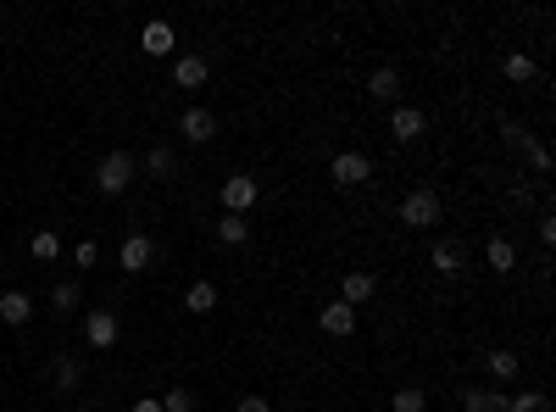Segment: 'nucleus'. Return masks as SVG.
<instances>
[{"mask_svg": "<svg viewBox=\"0 0 556 412\" xmlns=\"http://www.w3.org/2000/svg\"><path fill=\"white\" fill-rule=\"evenodd\" d=\"M529 162H534V173H551V151H545V145H540V140H534V145H529Z\"/></svg>", "mask_w": 556, "mask_h": 412, "instance_id": "c756f323", "label": "nucleus"}, {"mask_svg": "<svg viewBox=\"0 0 556 412\" xmlns=\"http://www.w3.org/2000/svg\"><path fill=\"white\" fill-rule=\"evenodd\" d=\"M95 257H101V245H95V240H78V268H95Z\"/></svg>", "mask_w": 556, "mask_h": 412, "instance_id": "2f4dec72", "label": "nucleus"}, {"mask_svg": "<svg viewBox=\"0 0 556 412\" xmlns=\"http://www.w3.org/2000/svg\"><path fill=\"white\" fill-rule=\"evenodd\" d=\"M178 134H184V140H195V145H201V140H212V134H217V117H212L206 106H189V112L178 117Z\"/></svg>", "mask_w": 556, "mask_h": 412, "instance_id": "6e6552de", "label": "nucleus"}, {"mask_svg": "<svg viewBox=\"0 0 556 412\" xmlns=\"http://www.w3.org/2000/svg\"><path fill=\"white\" fill-rule=\"evenodd\" d=\"M373 290H378V279H373V273H362V268H351V273L340 279V301H345V307L373 301Z\"/></svg>", "mask_w": 556, "mask_h": 412, "instance_id": "423d86ee", "label": "nucleus"}, {"mask_svg": "<svg viewBox=\"0 0 556 412\" xmlns=\"http://www.w3.org/2000/svg\"><path fill=\"white\" fill-rule=\"evenodd\" d=\"M234 412H273V401H268V396H240Z\"/></svg>", "mask_w": 556, "mask_h": 412, "instance_id": "7c9ffc66", "label": "nucleus"}, {"mask_svg": "<svg viewBox=\"0 0 556 412\" xmlns=\"http://www.w3.org/2000/svg\"><path fill=\"white\" fill-rule=\"evenodd\" d=\"M184 307H189V312H212V307H217V284H212V279H195L189 296H184Z\"/></svg>", "mask_w": 556, "mask_h": 412, "instance_id": "f3484780", "label": "nucleus"}, {"mask_svg": "<svg viewBox=\"0 0 556 412\" xmlns=\"http://www.w3.org/2000/svg\"><path fill=\"white\" fill-rule=\"evenodd\" d=\"M317 324H323V334H356V307H345V301H329L317 312Z\"/></svg>", "mask_w": 556, "mask_h": 412, "instance_id": "1a4fd4ad", "label": "nucleus"}, {"mask_svg": "<svg viewBox=\"0 0 556 412\" xmlns=\"http://www.w3.org/2000/svg\"><path fill=\"white\" fill-rule=\"evenodd\" d=\"M173 45H178L173 23H145V34H140V50H145V56H168Z\"/></svg>", "mask_w": 556, "mask_h": 412, "instance_id": "f8f14e48", "label": "nucleus"}, {"mask_svg": "<svg viewBox=\"0 0 556 412\" xmlns=\"http://www.w3.org/2000/svg\"><path fill=\"white\" fill-rule=\"evenodd\" d=\"M128 184H134V156H128V151L101 156V168H95V189H101V196H123Z\"/></svg>", "mask_w": 556, "mask_h": 412, "instance_id": "f257e3e1", "label": "nucleus"}, {"mask_svg": "<svg viewBox=\"0 0 556 412\" xmlns=\"http://www.w3.org/2000/svg\"><path fill=\"white\" fill-rule=\"evenodd\" d=\"M145 168H150V173H156V179H173V173H178V156H173V151H168V145H156V151H150V156H145Z\"/></svg>", "mask_w": 556, "mask_h": 412, "instance_id": "4be33fe9", "label": "nucleus"}, {"mask_svg": "<svg viewBox=\"0 0 556 412\" xmlns=\"http://www.w3.org/2000/svg\"><path fill=\"white\" fill-rule=\"evenodd\" d=\"M84 334L95 352H106V345H117V312H89L84 318Z\"/></svg>", "mask_w": 556, "mask_h": 412, "instance_id": "0eeeda50", "label": "nucleus"}, {"mask_svg": "<svg viewBox=\"0 0 556 412\" xmlns=\"http://www.w3.org/2000/svg\"><path fill=\"white\" fill-rule=\"evenodd\" d=\"M256 196H261V184H256L251 173H234V179H223V206H228V212H240V217H245V212L256 206Z\"/></svg>", "mask_w": 556, "mask_h": 412, "instance_id": "7ed1b4c3", "label": "nucleus"}, {"mask_svg": "<svg viewBox=\"0 0 556 412\" xmlns=\"http://www.w3.org/2000/svg\"><path fill=\"white\" fill-rule=\"evenodd\" d=\"M506 412H545V390H523V396H512Z\"/></svg>", "mask_w": 556, "mask_h": 412, "instance_id": "bb28decb", "label": "nucleus"}, {"mask_svg": "<svg viewBox=\"0 0 556 412\" xmlns=\"http://www.w3.org/2000/svg\"><path fill=\"white\" fill-rule=\"evenodd\" d=\"M156 401H161V412H195V396H189L184 385H173L168 396H156Z\"/></svg>", "mask_w": 556, "mask_h": 412, "instance_id": "393cba45", "label": "nucleus"}, {"mask_svg": "<svg viewBox=\"0 0 556 412\" xmlns=\"http://www.w3.org/2000/svg\"><path fill=\"white\" fill-rule=\"evenodd\" d=\"M217 240H223V245H245V240H251V224H245L240 212H223V224H217Z\"/></svg>", "mask_w": 556, "mask_h": 412, "instance_id": "a211bd4d", "label": "nucleus"}, {"mask_svg": "<svg viewBox=\"0 0 556 412\" xmlns=\"http://www.w3.org/2000/svg\"><path fill=\"white\" fill-rule=\"evenodd\" d=\"M401 224L406 229H434L440 224V196L434 189H412V196L401 201Z\"/></svg>", "mask_w": 556, "mask_h": 412, "instance_id": "f03ea898", "label": "nucleus"}, {"mask_svg": "<svg viewBox=\"0 0 556 412\" xmlns=\"http://www.w3.org/2000/svg\"><path fill=\"white\" fill-rule=\"evenodd\" d=\"M206 78H212V68H206L201 56H178V61H173V84H178V89H201Z\"/></svg>", "mask_w": 556, "mask_h": 412, "instance_id": "9b49d317", "label": "nucleus"}, {"mask_svg": "<svg viewBox=\"0 0 556 412\" xmlns=\"http://www.w3.org/2000/svg\"><path fill=\"white\" fill-rule=\"evenodd\" d=\"M134 412H161V401H134Z\"/></svg>", "mask_w": 556, "mask_h": 412, "instance_id": "72a5a7b5", "label": "nucleus"}, {"mask_svg": "<svg viewBox=\"0 0 556 412\" xmlns=\"http://www.w3.org/2000/svg\"><path fill=\"white\" fill-rule=\"evenodd\" d=\"M484 362H489V373H496V379H517V357H512V352H489Z\"/></svg>", "mask_w": 556, "mask_h": 412, "instance_id": "a878e982", "label": "nucleus"}, {"mask_svg": "<svg viewBox=\"0 0 556 412\" xmlns=\"http://www.w3.org/2000/svg\"><path fill=\"white\" fill-rule=\"evenodd\" d=\"M73 412H89V407H73Z\"/></svg>", "mask_w": 556, "mask_h": 412, "instance_id": "f704fd0d", "label": "nucleus"}, {"mask_svg": "<svg viewBox=\"0 0 556 412\" xmlns=\"http://www.w3.org/2000/svg\"><path fill=\"white\" fill-rule=\"evenodd\" d=\"M462 412H506V396H501V390H468V396H462Z\"/></svg>", "mask_w": 556, "mask_h": 412, "instance_id": "6ab92c4d", "label": "nucleus"}, {"mask_svg": "<svg viewBox=\"0 0 556 412\" xmlns=\"http://www.w3.org/2000/svg\"><path fill=\"white\" fill-rule=\"evenodd\" d=\"M540 240H545V245H556V217H551V212L540 217Z\"/></svg>", "mask_w": 556, "mask_h": 412, "instance_id": "473e14b6", "label": "nucleus"}, {"mask_svg": "<svg viewBox=\"0 0 556 412\" xmlns=\"http://www.w3.org/2000/svg\"><path fill=\"white\" fill-rule=\"evenodd\" d=\"M484 262H489V273H512V268H517V251H512V240H501V234H496V240L484 245Z\"/></svg>", "mask_w": 556, "mask_h": 412, "instance_id": "2eb2a0df", "label": "nucleus"}, {"mask_svg": "<svg viewBox=\"0 0 556 412\" xmlns=\"http://www.w3.org/2000/svg\"><path fill=\"white\" fill-rule=\"evenodd\" d=\"M56 257H61V240H56L50 229H40V234H34V262H56Z\"/></svg>", "mask_w": 556, "mask_h": 412, "instance_id": "5701e85b", "label": "nucleus"}, {"mask_svg": "<svg viewBox=\"0 0 556 412\" xmlns=\"http://www.w3.org/2000/svg\"><path fill=\"white\" fill-rule=\"evenodd\" d=\"M506 78H512V84H529V78H534V56H523V50L506 56Z\"/></svg>", "mask_w": 556, "mask_h": 412, "instance_id": "b1692460", "label": "nucleus"}, {"mask_svg": "<svg viewBox=\"0 0 556 412\" xmlns=\"http://www.w3.org/2000/svg\"><path fill=\"white\" fill-rule=\"evenodd\" d=\"M150 257H156L150 234H128V240H123V268H128V273H145V268H150Z\"/></svg>", "mask_w": 556, "mask_h": 412, "instance_id": "9d476101", "label": "nucleus"}, {"mask_svg": "<svg viewBox=\"0 0 556 412\" xmlns=\"http://www.w3.org/2000/svg\"><path fill=\"white\" fill-rule=\"evenodd\" d=\"M28 318H34V301H28L23 290H6V296H0V324H28Z\"/></svg>", "mask_w": 556, "mask_h": 412, "instance_id": "4468645a", "label": "nucleus"}, {"mask_svg": "<svg viewBox=\"0 0 556 412\" xmlns=\"http://www.w3.org/2000/svg\"><path fill=\"white\" fill-rule=\"evenodd\" d=\"M50 301H56L61 312H68V307H78V284H73V279H61L56 290H50Z\"/></svg>", "mask_w": 556, "mask_h": 412, "instance_id": "cd10ccee", "label": "nucleus"}, {"mask_svg": "<svg viewBox=\"0 0 556 412\" xmlns=\"http://www.w3.org/2000/svg\"><path fill=\"white\" fill-rule=\"evenodd\" d=\"M423 407H429V396H423L417 385H401L396 396H389V412H423Z\"/></svg>", "mask_w": 556, "mask_h": 412, "instance_id": "aec40b11", "label": "nucleus"}, {"mask_svg": "<svg viewBox=\"0 0 556 412\" xmlns=\"http://www.w3.org/2000/svg\"><path fill=\"white\" fill-rule=\"evenodd\" d=\"M50 379H56V385H61V390H73V385H78V379H84V362H78V357H56V368H50Z\"/></svg>", "mask_w": 556, "mask_h": 412, "instance_id": "412c9836", "label": "nucleus"}, {"mask_svg": "<svg viewBox=\"0 0 556 412\" xmlns=\"http://www.w3.org/2000/svg\"><path fill=\"white\" fill-rule=\"evenodd\" d=\"M368 95H373V101H396V95H401V73L396 68H378L368 78Z\"/></svg>", "mask_w": 556, "mask_h": 412, "instance_id": "dca6fc26", "label": "nucleus"}, {"mask_svg": "<svg viewBox=\"0 0 556 412\" xmlns=\"http://www.w3.org/2000/svg\"><path fill=\"white\" fill-rule=\"evenodd\" d=\"M329 173H334V184H368V173H373V162H368V156L362 151H340L334 156V162H329Z\"/></svg>", "mask_w": 556, "mask_h": 412, "instance_id": "20e7f679", "label": "nucleus"}, {"mask_svg": "<svg viewBox=\"0 0 556 412\" xmlns=\"http://www.w3.org/2000/svg\"><path fill=\"white\" fill-rule=\"evenodd\" d=\"M434 273L440 279H456V273H462V245H456V240H434Z\"/></svg>", "mask_w": 556, "mask_h": 412, "instance_id": "ddd939ff", "label": "nucleus"}, {"mask_svg": "<svg viewBox=\"0 0 556 412\" xmlns=\"http://www.w3.org/2000/svg\"><path fill=\"white\" fill-rule=\"evenodd\" d=\"M501 134H506V145H517V151H529V145H534V134L523 129V123H501Z\"/></svg>", "mask_w": 556, "mask_h": 412, "instance_id": "c85d7f7f", "label": "nucleus"}, {"mask_svg": "<svg viewBox=\"0 0 556 412\" xmlns=\"http://www.w3.org/2000/svg\"><path fill=\"white\" fill-rule=\"evenodd\" d=\"M423 129H429V117H423L417 106H396L389 112V140H401V145H412Z\"/></svg>", "mask_w": 556, "mask_h": 412, "instance_id": "39448f33", "label": "nucleus"}]
</instances>
